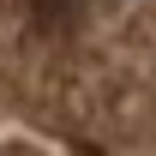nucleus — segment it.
Returning <instances> with one entry per match:
<instances>
[{"label": "nucleus", "instance_id": "f257e3e1", "mask_svg": "<svg viewBox=\"0 0 156 156\" xmlns=\"http://www.w3.org/2000/svg\"><path fill=\"white\" fill-rule=\"evenodd\" d=\"M84 6L90 0H24V24L36 36H66L84 24Z\"/></svg>", "mask_w": 156, "mask_h": 156}]
</instances>
